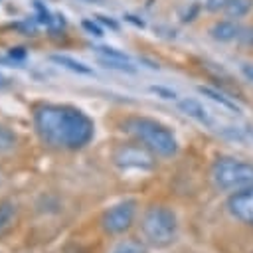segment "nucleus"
Returning <instances> with one entry per match:
<instances>
[{"label": "nucleus", "mask_w": 253, "mask_h": 253, "mask_svg": "<svg viewBox=\"0 0 253 253\" xmlns=\"http://www.w3.org/2000/svg\"><path fill=\"white\" fill-rule=\"evenodd\" d=\"M34 121L42 140L57 148H81L93 138V121L77 109L45 105L36 111Z\"/></svg>", "instance_id": "f257e3e1"}, {"label": "nucleus", "mask_w": 253, "mask_h": 253, "mask_svg": "<svg viewBox=\"0 0 253 253\" xmlns=\"http://www.w3.org/2000/svg\"><path fill=\"white\" fill-rule=\"evenodd\" d=\"M125 126L150 152H154V154H158L162 158H170L178 150L176 136L172 134V130H168L158 121H152V119H146V117H134V119H128L125 123Z\"/></svg>", "instance_id": "f03ea898"}, {"label": "nucleus", "mask_w": 253, "mask_h": 253, "mask_svg": "<svg viewBox=\"0 0 253 253\" xmlns=\"http://www.w3.org/2000/svg\"><path fill=\"white\" fill-rule=\"evenodd\" d=\"M140 229L148 243H152L156 247L170 245L174 241L176 229H178L176 213L166 206H150L142 215Z\"/></svg>", "instance_id": "7ed1b4c3"}, {"label": "nucleus", "mask_w": 253, "mask_h": 253, "mask_svg": "<svg viewBox=\"0 0 253 253\" xmlns=\"http://www.w3.org/2000/svg\"><path fill=\"white\" fill-rule=\"evenodd\" d=\"M211 182L217 190L237 192L253 184V164L239 158L221 156L211 166Z\"/></svg>", "instance_id": "20e7f679"}, {"label": "nucleus", "mask_w": 253, "mask_h": 253, "mask_svg": "<svg viewBox=\"0 0 253 253\" xmlns=\"http://www.w3.org/2000/svg\"><path fill=\"white\" fill-rule=\"evenodd\" d=\"M134 211H136V202L134 200L119 202L103 213L101 225L109 233H123L130 227V223L134 219Z\"/></svg>", "instance_id": "39448f33"}, {"label": "nucleus", "mask_w": 253, "mask_h": 253, "mask_svg": "<svg viewBox=\"0 0 253 253\" xmlns=\"http://www.w3.org/2000/svg\"><path fill=\"white\" fill-rule=\"evenodd\" d=\"M115 164L121 168H152L154 158L148 152V148H142L138 144H123L115 150Z\"/></svg>", "instance_id": "423d86ee"}, {"label": "nucleus", "mask_w": 253, "mask_h": 253, "mask_svg": "<svg viewBox=\"0 0 253 253\" xmlns=\"http://www.w3.org/2000/svg\"><path fill=\"white\" fill-rule=\"evenodd\" d=\"M227 211L235 219L253 225V184L237 190L227 200Z\"/></svg>", "instance_id": "0eeeda50"}, {"label": "nucleus", "mask_w": 253, "mask_h": 253, "mask_svg": "<svg viewBox=\"0 0 253 253\" xmlns=\"http://www.w3.org/2000/svg\"><path fill=\"white\" fill-rule=\"evenodd\" d=\"M178 109H180L184 115L196 119L198 123H202V125H206V126H213V121H211L210 113L204 109V105H202L200 101H196V99H182V101L178 103Z\"/></svg>", "instance_id": "6e6552de"}, {"label": "nucleus", "mask_w": 253, "mask_h": 253, "mask_svg": "<svg viewBox=\"0 0 253 253\" xmlns=\"http://www.w3.org/2000/svg\"><path fill=\"white\" fill-rule=\"evenodd\" d=\"M210 36L217 42H231L239 36V26L233 20H221L210 28Z\"/></svg>", "instance_id": "1a4fd4ad"}, {"label": "nucleus", "mask_w": 253, "mask_h": 253, "mask_svg": "<svg viewBox=\"0 0 253 253\" xmlns=\"http://www.w3.org/2000/svg\"><path fill=\"white\" fill-rule=\"evenodd\" d=\"M49 59H51L53 63H59V65L67 67L69 71H75V73H81V75H91V73H93V69H91L89 65L81 63V61H77V59H73V57H69V55H51Z\"/></svg>", "instance_id": "9d476101"}, {"label": "nucleus", "mask_w": 253, "mask_h": 253, "mask_svg": "<svg viewBox=\"0 0 253 253\" xmlns=\"http://www.w3.org/2000/svg\"><path fill=\"white\" fill-rule=\"evenodd\" d=\"M198 91L202 93V95H206V97H210L211 101H215V103H219L223 109H227V111H231V113H239V107L229 99V97H225L223 93H219L217 89H211V87H198Z\"/></svg>", "instance_id": "9b49d317"}, {"label": "nucleus", "mask_w": 253, "mask_h": 253, "mask_svg": "<svg viewBox=\"0 0 253 253\" xmlns=\"http://www.w3.org/2000/svg\"><path fill=\"white\" fill-rule=\"evenodd\" d=\"M253 6V0H231L223 10L229 18H243Z\"/></svg>", "instance_id": "f8f14e48"}, {"label": "nucleus", "mask_w": 253, "mask_h": 253, "mask_svg": "<svg viewBox=\"0 0 253 253\" xmlns=\"http://www.w3.org/2000/svg\"><path fill=\"white\" fill-rule=\"evenodd\" d=\"M95 53L99 59H109V61H130V57L115 47H109V45H101V47H95Z\"/></svg>", "instance_id": "ddd939ff"}, {"label": "nucleus", "mask_w": 253, "mask_h": 253, "mask_svg": "<svg viewBox=\"0 0 253 253\" xmlns=\"http://www.w3.org/2000/svg\"><path fill=\"white\" fill-rule=\"evenodd\" d=\"M14 219V206L12 204H2L0 206V235L10 227Z\"/></svg>", "instance_id": "4468645a"}, {"label": "nucleus", "mask_w": 253, "mask_h": 253, "mask_svg": "<svg viewBox=\"0 0 253 253\" xmlns=\"http://www.w3.org/2000/svg\"><path fill=\"white\" fill-rule=\"evenodd\" d=\"M14 146H16V134L10 128L0 126V152H6Z\"/></svg>", "instance_id": "2eb2a0df"}, {"label": "nucleus", "mask_w": 253, "mask_h": 253, "mask_svg": "<svg viewBox=\"0 0 253 253\" xmlns=\"http://www.w3.org/2000/svg\"><path fill=\"white\" fill-rule=\"evenodd\" d=\"M81 26H83V30H87L91 36H97V38H101V36H103L101 26H99V24H95V22H91V20H83V22H81Z\"/></svg>", "instance_id": "dca6fc26"}, {"label": "nucleus", "mask_w": 253, "mask_h": 253, "mask_svg": "<svg viewBox=\"0 0 253 253\" xmlns=\"http://www.w3.org/2000/svg\"><path fill=\"white\" fill-rule=\"evenodd\" d=\"M150 91L156 93V95H160L162 99H176V93L172 89H166V87H160V85H152Z\"/></svg>", "instance_id": "f3484780"}, {"label": "nucleus", "mask_w": 253, "mask_h": 253, "mask_svg": "<svg viewBox=\"0 0 253 253\" xmlns=\"http://www.w3.org/2000/svg\"><path fill=\"white\" fill-rule=\"evenodd\" d=\"M229 2H231V0H208V2H206V6H208V10H211V12H217V10L225 8Z\"/></svg>", "instance_id": "a211bd4d"}, {"label": "nucleus", "mask_w": 253, "mask_h": 253, "mask_svg": "<svg viewBox=\"0 0 253 253\" xmlns=\"http://www.w3.org/2000/svg\"><path fill=\"white\" fill-rule=\"evenodd\" d=\"M10 57H14V59H24V57H26V49H24V47H12V49H10Z\"/></svg>", "instance_id": "6ab92c4d"}, {"label": "nucleus", "mask_w": 253, "mask_h": 253, "mask_svg": "<svg viewBox=\"0 0 253 253\" xmlns=\"http://www.w3.org/2000/svg\"><path fill=\"white\" fill-rule=\"evenodd\" d=\"M241 73L249 79V81H253V65H249V63H243L241 65Z\"/></svg>", "instance_id": "aec40b11"}, {"label": "nucleus", "mask_w": 253, "mask_h": 253, "mask_svg": "<svg viewBox=\"0 0 253 253\" xmlns=\"http://www.w3.org/2000/svg\"><path fill=\"white\" fill-rule=\"evenodd\" d=\"M99 20H101L103 24H107L111 30H119V24H117V22H113V20H109V18H105V16H99Z\"/></svg>", "instance_id": "412c9836"}, {"label": "nucleus", "mask_w": 253, "mask_h": 253, "mask_svg": "<svg viewBox=\"0 0 253 253\" xmlns=\"http://www.w3.org/2000/svg\"><path fill=\"white\" fill-rule=\"evenodd\" d=\"M81 2H87V4H103L105 0H81Z\"/></svg>", "instance_id": "4be33fe9"}, {"label": "nucleus", "mask_w": 253, "mask_h": 253, "mask_svg": "<svg viewBox=\"0 0 253 253\" xmlns=\"http://www.w3.org/2000/svg\"><path fill=\"white\" fill-rule=\"evenodd\" d=\"M115 253H134V251H130V249H121V251H115Z\"/></svg>", "instance_id": "5701e85b"}, {"label": "nucleus", "mask_w": 253, "mask_h": 253, "mask_svg": "<svg viewBox=\"0 0 253 253\" xmlns=\"http://www.w3.org/2000/svg\"><path fill=\"white\" fill-rule=\"evenodd\" d=\"M2 83H4V77H2V75H0V85H2Z\"/></svg>", "instance_id": "b1692460"}]
</instances>
